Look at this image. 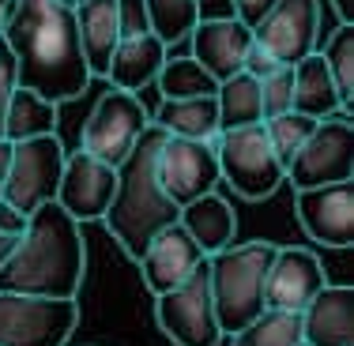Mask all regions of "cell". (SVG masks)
Returning a JSON list of instances; mask_svg holds the SVG:
<instances>
[{"instance_id": "obj_8", "label": "cell", "mask_w": 354, "mask_h": 346, "mask_svg": "<svg viewBox=\"0 0 354 346\" xmlns=\"http://www.w3.org/2000/svg\"><path fill=\"white\" fill-rule=\"evenodd\" d=\"M155 320H158V331L174 346H218L223 343L215 305H212V286H207V264H200L181 286L158 294Z\"/></svg>"}, {"instance_id": "obj_7", "label": "cell", "mask_w": 354, "mask_h": 346, "mask_svg": "<svg viewBox=\"0 0 354 346\" xmlns=\"http://www.w3.org/2000/svg\"><path fill=\"white\" fill-rule=\"evenodd\" d=\"M286 181L294 184V192L354 181V121L347 113L317 121V128L286 166Z\"/></svg>"}, {"instance_id": "obj_35", "label": "cell", "mask_w": 354, "mask_h": 346, "mask_svg": "<svg viewBox=\"0 0 354 346\" xmlns=\"http://www.w3.org/2000/svg\"><path fill=\"white\" fill-rule=\"evenodd\" d=\"M275 68H279V64H275L272 57H268L264 49H260L257 41H252V46H249V53H245V64H241V72H245V75H252V79L260 83L264 75H272Z\"/></svg>"}, {"instance_id": "obj_18", "label": "cell", "mask_w": 354, "mask_h": 346, "mask_svg": "<svg viewBox=\"0 0 354 346\" xmlns=\"http://www.w3.org/2000/svg\"><path fill=\"white\" fill-rule=\"evenodd\" d=\"M298 320L301 346H354V286L324 282Z\"/></svg>"}, {"instance_id": "obj_4", "label": "cell", "mask_w": 354, "mask_h": 346, "mask_svg": "<svg viewBox=\"0 0 354 346\" xmlns=\"http://www.w3.org/2000/svg\"><path fill=\"white\" fill-rule=\"evenodd\" d=\"M272 256H275L272 241H241L204 256L212 305L223 335L241 331L264 312V278L268 267H272Z\"/></svg>"}, {"instance_id": "obj_26", "label": "cell", "mask_w": 354, "mask_h": 346, "mask_svg": "<svg viewBox=\"0 0 354 346\" xmlns=\"http://www.w3.org/2000/svg\"><path fill=\"white\" fill-rule=\"evenodd\" d=\"M162 102H181V98H212L218 90V79L207 75L192 57H166L155 75Z\"/></svg>"}, {"instance_id": "obj_17", "label": "cell", "mask_w": 354, "mask_h": 346, "mask_svg": "<svg viewBox=\"0 0 354 346\" xmlns=\"http://www.w3.org/2000/svg\"><path fill=\"white\" fill-rule=\"evenodd\" d=\"M189 41H192V61L223 83L241 72L245 53L252 46V30L241 19H234V15H226V19H200L192 27Z\"/></svg>"}, {"instance_id": "obj_20", "label": "cell", "mask_w": 354, "mask_h": 346, "mask_svg": "<svg viewBox=\"0 0 354 346\" xmlns=\"http://www.w3.org/2000/svg\"><path fill=\"white\" fill-rule=\"evenodd\" d=\"M162 61H166V46L151 35V30H143V35H124L117 41L113 57H109L106 79H109V87H117V90L140 95L147 83H155Z\"/></svg>"}, {"instance_id": "obj_41", "label": "cell", "mask_w": 354, "mask_h": 346, "mask_svg": "<svg viewBox=\"0 0 354 346\" xmlns=\"http://www.w3.org/2000/svg\"><path fill=\"white\" fill-rule=\"evenodd\" d=\"M8 4H12V0H0V23H4V15H8Z\"/></svg>"}, {"instance_id": "obj_37", "label": "cell", "mask_w": 354, "mask_h": 346, "mask_svg": "<svg viewBox=\"0 0 354 346\" xmlns=\"http://www.w3.org/2000/svg\"><path fill=\"white\" fill-rule=\"evenodd\" d=\"M196 12L200 19H226V15H234V4L230 0H196Z\"/></svg>"}, {"instance_id": "obj_28", "label": "cell", "mask_w": 354, "mask_h": 346, "mask_svg": "<svg viewBox=\"0 0 354 346\" xmlns=\"http://www.w3.org/2000/svg\"><path fill=\"white\" fill-rule=\"evenodd\" d=\"M143 15H147V30L166 49L177 41H189L192 27L200 23L196 0H143Z\"/></svg>"}, {"instance_id": "obj_11", "label": "cell", "mask_w": 354, "mask_h": 346, "mask_svg": "<svg viewBox=\"0 0 354 346\" xmlns=\"http://www.w3.org/2000/svg\"><path fill=\"white\" fill-rule=\"evenodd\" d=\"M155 177L177 207L215 192V184H218L215 143L212 140L166 136L162 147H158V155H155Z\"/></svg>"}, {"instance_id": "obj_25", "label": "cell", "mask_w": 354, "mask_h": 346, "mask_svg": "<svg viewBox=\"0 0 354 346\" xmlns=\"http://www.w3.org/2000/svg\"><path fill=\"white\" fill-rule=\"evenodd\" d=\"M215 106H218V132L245 128V124L264 121V109H260V83L245 72H238V75H230V79L218 83Z\"/></svg>"}, {"instance_id": "obj_36", "label": "cell", "mask_w": 354, "mask_h": 346, "mask_svg": "<svg viewBox=\"0 0 354 346\" xmlns=\"http://www.w3.org/2000/svg\"><path fill=\"white\" fill-rule=\"evenodd\" d=\"M23 230H27V215H19L8 200H0V233H8V238H23Z\"/></svg>"}, {"instance_id": "obj_40", "label": "cell", "mask_w": 354, "mask_h": 346, "mask_svg": "<svg viewBox=\"0 0 354 346\" xmlns=\"http://www.w3.org/2000/svg\"><path fill=\"white\" fill-rule=\"evenodd\" d=\"M15 241L19 238H8V233H0V267H4V260L12 256V249H15Z\"/></svg>"}, {"instance_id": "obj_32", "label": "cell", "mask_w": 354, "mask_h": 346, "mask_svg": "<svg viewBox=\"0 0 354 346\" xmlns=\"http://www.w3.org/2000/svg\"><path fill=\"white\" fill-rule=\"evenodd\" d=\"M15 87H19L15 57H12V49H8V41L0 38V140H4V113H8V102H12Z\"/></svg>"}, {"instance_id": "obj_2", "label": "cell", "mask_w": 354, "mask_h": 346, "mask_svg": "<svg viewBox=\"0 0 354 346\" xmlns=\"http://www.w3.org/2000/svg\"><path fill=\"white\" fill-rule=\"evenodd\" d=\"M87 271V244L80 222L64 215L61 204H41L27 215V230L0 267V290L27 298L75 301Z\"/></svg>"}, {"instance_id": "obj_14", "label": "cell", "mask_w": 354, "mask_h": 346, "mask_svg": "<svg viewBox=\"0 0 354 346\" xmlns=\"http://www.w3.org/2000/svg\"><path fill=\"white\" fill-rule=\"evenodd\" d=\"M324 282L328 278L317 252L301 249V244H275L272 267H268L264 278V309L301 312Z\"/></svg>"}, {"instance_id": "obj_22", "label": "cell", "mask_w": 354, "mask_h": 346, "mask_svg": "<svg viewBox=\"0 0 354 346\" xmlns=\"http://www.w3.org/2000/svg\"><path fill=\"white\" fill-rule=\"evenodd\" d=\"M290 72H294V102H290L294 113H306V117H313V121L343 113L335 83H332V75H328L324 61H320V53H309L306 61H298Z\"/></svg>"}, {"instance_id": "obj_6", "label": "cell", "mask_w": 354, "mask_h": 346, "mask_svg": "<svg viewBox=\"0 0 354 346\" xmlns=\"http://www.w3.org/2000/svg\"><path fill=\"white\" fill-rule=\"evenodd\" d=\"M64 155L68 151L57 140V132L12 143V166H8V181L0 200H8L19 215H35L41 204H53L61 170H64Z\"/></svg>"}, {"instance_id": "obj_23", "label": "cell", "mask_w": 354, "mask_h": 346, "mask_svg": "<svg viewBox=\"0 0 354 346\" xmlns=\"http://www.w3.org/2000/svg\"><path fill=\"white\" fill-rule=\"evenodd\" d=\"M151 124L166 132V136L181 140H215L218 136V106L212 98H181V102H162Z\"/></svg>"}, {"instance_id": "obj_39", "label": "cell", "mask_w": 354, "mask_h": 346, "mask_svg": "<svg viewBox=\"0 0 354 346\" xmlns=\"http://www.w3.org/2000/svg\"><path fill=\"white\" fill-rule=\"evenodd\" d=\"M335 15H339V23H354V0H332Z\"/></svg>"}, {"instance_id": "obj_13", "label": "cell", "mask_w": 354, "mask_h": 346, "mask_svg": "<svg viewBox=\"0 0 354 346\" xmlns=\"http://www.w3.org/2000/svg\"><path fill=\"white\" fill-rule=\"evenodd\" d=\"M294 211L306 230L324 249H351L354 244V181H335L320 189L294 192Z\"/></svg>"}, {"instance_id": "obj_24", "label": "cell", "mask_w": 354, "mask_h": 346, "mask_svg": "<svg viewBox=\"0 0 354 346\" xmlns=\"http://www.w3.org/2000/svg\"><path fill=\"white\" fill-rule=\"evenodd\" d=\"M49 132H57V106L27 87H15L8 113H4V140L19 143V140L49 136Z\"/></svg>"}, {"instance_id": "obj_31", "label": "cell", "mask_w": 354, "mask_h": 346, "mask_svg": "<svg viewBox=\"0 0 354 346\" xmlns=\"http://www.w3.org/2000/svg\"><path fill=\"white\" fill-rule=\"evenodd\" d=\"M290 102H294V72L279 64L272 75L260 79V109H264V121L268 117H279V113H290Z\"/></svg>"}, {"instance_id": "obj_16", "label": "cell", "mask_w": 354, "mask_h": 346, "mask_svg": "<svg viewBox=\"0 0 354 346\" xmlns=\"http://www.w3.org/2000/svg\"><path fill=\"white\" fill-rule=\"evenodd\" d=\"M136 264H140L143 286L158 298V294L181 286L185 278L196 271V267L204 264V252H200L196 241L185 233L181 222H174V226H166V230H158L155 238H151V244L143 249V256Z\"/></svg>"}, {"instance_id": "obj_38", "label": "cell", "mask_w": 354, "mask_h": 346, "mask_svg": "<svg viewBox=\"0 0 354 346\" xmlns=\"http://www.w3.org/2000/svg\"><path fill=\"white\" fill-rule=\"evenodd\" d=\"M8 166H12V143L0 140V192H4V181H8Z\"/></svg>"}, {"instance_id": "obj_1", "label": "cell", "mask_w": 354, "mask_h": 346, "mask_svg": "<svg viewBox=\"0 0 354 346\" xmlns=\"http://www.w3.org/2000/svg\"><path fill=\"white\" fill-rule=\"evenodd\" d=\"M19 72V87L61 106L87 90L91 72L75 38V8L68 0H12L0 23Z\"/></svg>"}, {"instance_id": "obj_19", "label": "cell", "mask_w": 354, "mask_h": 346, "mask_svg": "<svg viewBox=\"0 0 354 346\" xmlns=\"http://www.w3.org/2000/svg\"><path fill=\"white\" fill-rule=\"evenodd\" d=\"M75 38H80L91 79H106L109 57L121 41V8H117V0H83V4H75Z\"/></svg>"}, {"instance_id": "obj_30", "label": "cell", "mask_w": 354, "mask_h": 346, "mask_svg": "<svg viewBox=\"0 0 354 346\" xmlns=\"http://www.w3.org/2000/svg\"><path fill=\"white\" fill-rule=\"evenodd\" d=\"M317 128V121L313 117H306V113H279V117H268L264 121V132H268V143H272V151H275V158H279V166L286 170L290 166V158L301 151V143L309 140V132Z\"/></svg>"}, {"instance_id": "obj_9", "label": "cell", "mask_w": 354, "mask_h": 346, "mask_svg": "<svg viewBox=\"0 0 354 346\" xmlns=\"http://www.w3.org/2000/svg\"><path fill=\"white\" fill-rule=\"evenodd\" d=\"M80 324V301L0 290V346H64Z\"/></svg>"}, {"instance_id": "obj_3", "label": "cell", "mask_w": 354, "mask_h": 346, "mask_svg": "<svg viewBox=\"0 0 354 346\" xmlns=\"http://www.w3.org/2000/svg\"><path fill=\"white\" fill-rule=\"evenodd\" d=\"M162 140H166V132L158 124H147L140 132V140L132 143L124 162L117 166V189L102 215L106 230L113 233V241L132 260H140L151 238L158 230H166V226H174L177 215H181V207L166 196L155 177V155L162 147Z\"/></svg>"}, {"instance_id": "obj_27", "label": "cell", "mask_w": 354, "mask_h": 346, "mask_svg": "<svg viewBox=\"0 0 354 346\" xmlns=\"http://www.w3.org/2000/svg\"><path fill=\"white\" fill-rule=\"evenodd\" d=\"M317 53L335 83L343 113L351 117V109H354V23H339L332 30V38L324 41V49H317Z\"/></svg>"}, {"instance_id": "obj_33", "label": "cell", "mask_w": 354, "mask_h": 346, "mask_svg": "<svg viewBox=\"0 0 354 346\" xmlns=\"http://www.w3.org/2000/svg\"><path fill=\"white\" fill-rule=\"evenodd\" d=\"M117 8H121V38L124 35H143V30H147L143 0H117Z\"/></svg>"}, {"instance_id": "obj_42", "label": "cell", "mask_w": 354, "mask_h": 346, "mask_svg": "<svg viewBox=\"0 0 354 346\" xmlns=\"http://www.w3.org/2000/svg\"><path fill=\"white\" fill-rule=\"evenodd\" d=\"M68 4H72V8H75V4H83V0H68Z\"/></svg>"}, {"instance_id": "obj_21", "label": "cell", "mask_w": 354, "mask_h": 346, "mask_svg": "<svg viewBox=\"0 0 354 346\" xmlns=\"http://www.w3.org/2000/svg\"><path fill=\"white\" fill-rule=\"evenodd\" d=\"M177 222L185 226V233L196 241V249L204 252V256L234 244V233H238V215H234V207L226 204L218 192H207V196L185 204L181 215H177Z\"/></svg>"}, {"instance_id": "obj_15", "label": "cell", "mask_w": 354, "mask_h": 346, "mask_svg": "<svg viewBox=\"0 0 354 346\" xmlns=\"http://www.w3.org/2000/svg\"><path fill=\"white\" fill-rule=\"evenodd\" d=\"M117 189V170L98 158H91L87 151H72L64 155L61 184H57V204L64 215H72L75 222H98L106 215L109 200Z\"/></svg>"}, {"instance_id": "obj_29", "label": "cell", "mask_w": 354, "mask_h": 346, "mask_svg": "<svg viewBox=\"0 0 354 346\" xmlns=\"http://www.w3.org/2000/svg\"><path fill=\"white\" fill-rule=\"evenodd\" d=\"M230 346H301V320L298 312L264 309L252 324L230 335Z\"/></svg>"}, {"instance_id": "obj_12", "label": "cell", "mask_w": 354, "mask_h": 346, "mask_svg": "<svg viewBox=\"0 0 354 346\" xmlns=\"http://www.w3.org/2000/svg\"><path fill=\"white\" fill-rule=\"evenodd\" d=\"M317 35H320L317 0H275L272 12L252 27V41L275 64H286V68H294L309 53H317Z\"/></svg>"}, {"instance_id": "obj_10", "label": "cell", "mask_w": 354, "mask_h": 346, "mask_svg": "<svg viewBox=\"0 0 354 346\" xmlns=\"http://www.w3.org/2000/svg\"><path fill=\"white\" fill-rule=\"evenodd\" d=\"M147 124H151V113H147V106L140 102V95L109 87L95 102V109H91L87 124H83L80 151H87L91 158H98V162H106L117 170Z\"/></svg>"}, {"instance_id": "obj_5", "label": "cell", "mask_w": 354, "mask_h": 346, "mask_svg": "<svg viewBox=\"0 0 354 346\" xmlns=\"http://www.w3.org/2000/svg\"><path fill=\"white\" fill-rule=\"evenodd\" d=\"M215 158H218V181H226L241 200H268L286 181V170L275 158L272 143H268L264 121L218 132Z\"/></svg>"}, {"instance_id": "obj_34", "label": "cell", "mask_w": 354, "mask_h": 346, "mask_svg": "<svg viewBox=\"0 0 354 346\" xmlns=\"http://www.w3.org/2000/svg\"><path fill=\"white\" fill-rule=\"evenodd\" d=\"M230 4H234V19H241V23H245V27L252 30L268 12H272L275 0H230Z\"/></svg>"}]
</instances>
